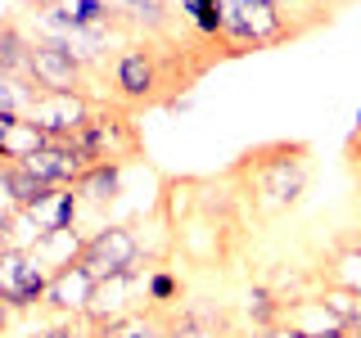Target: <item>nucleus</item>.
Masks as SVG:
<instances>
[{
  "label": "nucleus",
  "instance_id": "nucleus-1",
  "mask_svg": "<svg viewBox=\"0 0 361 338\" xmlns=\"http://www.w3.org/2000/svg\"><path fill=\"white\" fill-rule=\"evenodd\" d=\"M231 180L244 208L257 221H280L312 189V144L307 140H267L235 158Z\"/></svg>",
  "mask_w": 361,
  "mask_h": 338
},
{
  "label": "nucleus",
  "instance_id": "nucleus-2",
  "mask_svg": "<svg viewBox=\"0 0 361 338\" xmlns=\"http://www.w3.org/2000/svg\"><path fill=\"white\" fill-rule=\"evenodd\" d=\"M73 144L86 154L90 167L95 163L131 167V163L145 158V131H140V122H135V113L122 108V104H109V99H99L95 118L73 135Z\"/></svg>",
  "mask_w": 361,
  "mask_h": 338
},
{
  "label": "nucleus",
  "instance_id": "nucleus-3",
  "mask_svg": "<svg viewBox=\"0 0 361 338\" xmlns=\"http://www.w3.org/2000/svg\"><path fill=\"white\" fill-rule=\"evenodd\" d=\"M82 266L95 280H113V275L145 270V266H149V253H145V239H140V230H135V225L113 221V225H99V230L86 234Z\"/></svg>",
  "mask_w": 361,
  "mask_h": 338
},
{
  "label": "nucleus",
  "instance_id": "nucleus-4",
  "mask_svg": "<svg viewBox=\"0 0 361 338\" xmlns=\"http://www.w3.org/2000/svg\"><path fill=\"white\" fill-rule=\"evenodd\" d=\"M27 77H32L37 90H54V95H95V86H90V68L77 59L68 45H59V41H37V37H32ZM99 99H104V95H99Z\"/></svg>",
  "mask_w": 361,
  "mask_h": 338
},
{
  "label": "nucleus",
  "instance_id": "nucleus-5",
  "mask_svg": "<svg viewBox=\"0 0 361 338\" xmlns=\"http://www.w3.org/2000/svg\"><path fill=\"white\" fill-rule=\"evenodd\" d=\"M0 293H5V302L14 307V315H27V311L45 307L50 270L37 262L32 248H9V253H0Z\"/></svg>",
  "mask_w": 361,
  "mask_h": 338
},
{
  "label": "nucleus",
  "instance_id": "nucleus-6",
  "mask_svg": "<svg viewBox=\"0 0 361 338\" xmlns=\"http://www.w3.org/2000/svg\"><path fill=\"white\" fill-rule=\"evenodd\" d=\"M95 108H99V95H54V90H41L27 108V122H37L50 140H73L95 118Z\"/></svg>",
  "mask_w": 361,
  "mask_h": 338
},
{
  "label": "nucleus",
  "instance_id": "nucleus-7",
  "mask_svg": "<svg viewBox=\"0 0 361 338\" xmlns=\"http://www.w3.org/2000/svg\"><path fill=\"white\" fill-rule=\"evenodd\" d=\"M316 289H321V284H316ZM280 325L298 330L302 338H353V325H348L343 315L321 298V293H307V298L285 302V320H280Z\"/></svg>",
  "mask_w": 361,
  "mask_h": 338
},
{
  "label": "nucleus",
  "instance_id": "nucleus-8",
  "mask_svg": "<svg viewBox=\"0 0 361 338\" xmlns=\"http://www.w3.org/2000/svg\"><path fill=\"white\" fill-rule=\"evenodd\" d=\"M95 293V275L77 262L50 275V293H45V311H54V320H82Z\"/></svg>",
  "mask_w": 361,
  "mask_h": 338
},
{
  "label": "nucleus",
  "instance_id": "nucleus-9",
  "mask_svg": "<svg viewBox=\"0 0 361 338\" xmlns=\"http://www.w3.org/2000/svg\"><path fill=\"white\" fill-rule=\"evenodd\" d=\"M27 172H37L45 185H54V189H63V185H77L86 172H90V163H86V154L77 149L73 140H50L41 154H32L27 163Z\"/></svg>",
  "mask_w": 361,
  "mask_h": 338
},
{
  "label": "nucleus",
  "instance_id": "nucleus-10",
  "mask_svg": "<svg viewBox=\"0 0 361 338\" xmlns=\"http://www.w3.org/2000/svg\"><path fill=\"white\" fill-rule=\"evenodd\" d=\"M316 280L321 289H343L361 298V239H334L316 262Z\"/></svg>",
  "mask_w": 361,
  "mask_h": 338
},
{
  "label": "nucleus",
  "instance_id": "nucleus-11",
  "mask_svg": "<svg viewBox=\"0 0 361 338\" xmlns=\"http://www.w3.org/2000/svg\"><path fill=\"white\" fill-rule=\"evenodd\" d=\"M176 18L185 27V37H195L199 45H208L217 59H226L221 50V27H226V0H180Z\"/></svg>",
  "mask_w": 361,
  "mask_h": 338
},
{
  "label": "nucleus",
  "instance_id": "nucleus-12",
  "mask_svg": "<svg viewBox=\"0 0 361 338\" xmlns=\"http://www.w3.org/2000/svg\"><path fill=\"white\" fill-rule=\"evenodd\" d=\"M109 5L131 37H167L176 27V9L167 0H109Z\"/></svg>",
  "mask_w": 361,
  "mask_h": 338
},
{
  "label": "nucleus",
  "instance_id": "nucleus-13",
  "mask_svg": "<svg viewBox=\"0 0 361 338\" xmlns=\"http://www.w3.org/2000/svg\"><path fill=\"white\" fill-rule=\"evenodd\" d=\"M77 212H82V194H77L73 185H63V189H50V194H45L37 208H27L23 217L32 221L37 239H45V234H54V230H73Z\"/></svg>",
  "mask_w": 361,
  "mask_h": 338
},
{
  "label": "nucleus",
  "instance_id": "nucleus-14",
  "mask_svg": "<svg viewBox=\"0 0 361 338\" xmlns=\"http://www.w3.org/2000/svg\"><path fill=\"white\" fill-rule=\"evenodd\" d=\"M167 338H235L221 311L180 302V311H167Z\"/></svg>",
  "mask_w": 361,
  "mask_h": 338
},
{
  "label": "nucleus",
  "instance_id": "nucleus-15",
  "mask_svg": "<svg viewBox=\"0 0 361 338\" xmlns=\"http://www.w3.org/2000/svg\"><path fill=\"white\" fill-rule=\"evenodd\" d=\"M90 338H167V315L163 311H127L122 320H109V325H86Z\"/></svg>",
  "mask_w": 361,
  "mask_h": 338
},
{
  "label": "nucleus",
  "instance_id": "nucleus-16",
  "mask_svg": "<svg viewBox=\"0 0 361 338\" xmlns=\"http://www.w3.org/2000/svg\"><path fill=\"white\" fill-rule=\"evenodd\" d=\"M122 172L127 167H118V163H95L90 172L77 180V194H82V208H109V203H118L122 199Z\"/></svg>",
  "mask_w": 361,
  "mask_h": 338
},
{
  "label": "nucleus",
  "instance_id": "nucleus-17",
  "mask_svg": "<svg viewBox=\"0 0 361 338\" xmlns=\"http://www.w3.org/2000/svg\"><path fill=\"white\" fill-rule=\"evenodd\" d=\"M82 248H86V234L73 225V230H54V234H45V239H37V248H32V253H37V262L54 275V270L82 262Z\"/></svg>",
  "mask_w": 361,
  "mask_h": 338
},
{
  "label": "nucleus",
  "instance_id": "nucleus-18",
  "mask_svg": "<svg viewBox=\"0 0 361 338\" xmlns=\"http://www.w3.org/2000/svg\"><path fill=\"white\" fill-rule=\"evenodd\" d=\"M27 59H32V32L14 18H0V73L9 77H27Z\"/></svg>",
  "mask_w": 361,
  "mask_h": 338
},
{
  "label": "nucleus",
  "instance_id": "nucleus-19",
  "mask_svg": "<svg viewBox=\"0 0 361 338\" xmlns=\"http://www.w3.org/2000/svg\"><path fill=\"white\" fill-rule=\"evenodd\" d=\"M244 320L253 325V330H271V325H280V320H285V298H280L267 280H262V284H248V293H244Z\"/></svg>",
  "mask_w": 361,
  "mask_h": 338
},
{
  "label": "nucleus",
  "instance_id": "nucleus-20",
  "mask_svg": "<svg viewBox=\"0 0 361 338\" xmlns=\"http://www.w3.org/2000/svg\"><path fill=\"white\" fill-rule=\"evenodd\" d=\"M180 298H185V284H180V275H176V270H167V266H154L149 280H145V307L167 315V311H176Z\"/></svg>",
  "mask_w": 361,
  "mask_h": 338
},
{
  "label": "nucleus",
  "instance_id": "nucleus-21",
  "mask_svg": "<svg viewBox=\"0 0 361 338\" xmlns=\"http://www.w3.org/2000/svg\"><path fill=\"white\" fill-rule=\"evenodd\" d=\"M27 338H90V330H86V320H54L45 330H32Z\"/></svg>",
  "mask_w": 361,
  "mask_h": 338
},
{
  "label": "nucleus",
  "instance_id": "nucleus-22",
  "mask_svg": "<svg viewBox=\"0 0 361 338\" xmlns=\"http://www.w3.org/2000/svg\"><path fill=\"white\" fill-rule=\"evenodd\" d=\"M248 338H302V334L289 325H271V330H248Z\"/></svg>",
  "mask_w": 361,
  "mask_h": 338
},
{
  "label": "nucleus",
  "instance_id": "nucleus-23",
  "mask_svg": "<svg viewBox=\"0 0 361 338\" xmlns=\"http://www.w3.org/2000/svg\"><path fill=\"white\" fill-rule=\"evenodd\" d=\"M9 320H14V307H9L5 293H0V338H9Z\"/></svg>",
  "mask_w": 361,
  "mask_h": 338
},
{
  "label": "nucleus",
  "instance_id": "nucleus-24",
  "mask_svg": "<svg viewBox=\"0 0 361 338\" xmlns=\"http://www.w3.org/2000/svg\"><path fill=\"white\" fill-rule=\"evenodd\" d=\"M289 5H302V9H334V0H289Z\"/></svg>",
  "mask_w": 361,
  "mask_h": 338
},
{
  "label": "nucleus",
  "instance_id": "nucleus-25",
  "mask_svg": "<svg viewBox=\"0 0 361 338\" xmlns=\"http://www.w3.org/2000/svg\"><path fill=\"white\" fill-rule=\"evenodd\" d=\"M353 338H361V334H353Z\"/></svg>",
  "mask_w": 361,
  "mask_h": 338
}]
</instances>
